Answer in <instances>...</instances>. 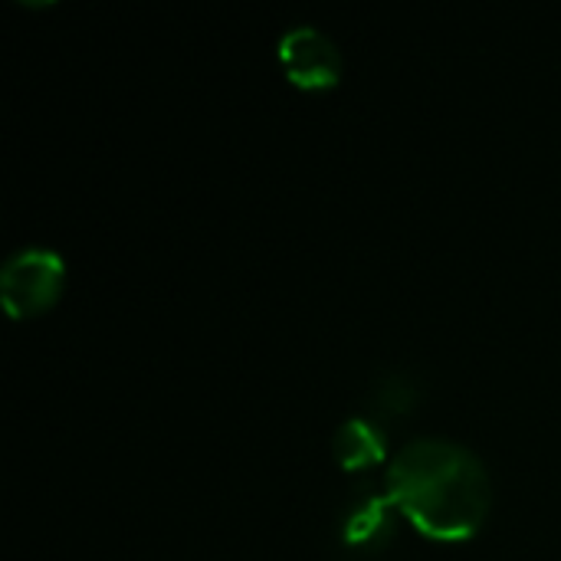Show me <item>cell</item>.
I'll list each match as a JSON object with an SVG mask.
<instances>
[{
    "label": "cell",
    "instance_id": "obj_5",
    "mask_svg": "<svg viewBox=\"0 0 561 561\" xmlns=\"http://www.w3.org/2000/svg\"><path fill=\"white\" fill-rule=\"evenodd\" d=\"M332 450L345 470L371 467L385 457V431L368 417H348L335 427Z\"/></svg>",
    "mask_w": 561,
    "mask_h": 561
},
{
    "label": "cell",
    "instance_id": "obj_4",
    "mask_svg": "<svg viewBox=\"0 0 561 561\" xmlns=\"http://www.w3.org/2000/svg\"><path fill=\"white\" fill-rule=\"evenodd\" d=\"M391 510H394V503H391L388 493H375V490L358 493L342 513V539H345V546L368 549V552L381 549L394 536Z\"/></svg>",
    "mask_w": 561,
    "mask_h": 561
},
{
    "label": "cell",
    "instance_id": "obj_1",
    "mask_svg": "<svg viewBox=\"0 0 561 561\" xmlns=\"http://www.w3.org/2000/svg\"><path fill=\"white\" fill-rule=\"evenodd\" d=\"M385 493L424 536L470 539L490 513L493 480L470 447L447 437H417L388 463Z\"/></svg>",
    "mask_w": 561,
    "mask_h": 561
},
{
    "label": "cell",
    "instance_id": "obj_2",
    "mask_svg": "<svg viewBox=\"0 0 561 561\" xmlns=\"http://www.w3.org/2000/svg\"><path fill=\"white\" fill-rule=\"evenodd\" d=\"M66 283V263L53 247H20L0 270V299L13 319L53 306Z\"/></svg>",
    "mask_w": 561,
    "mask_h": 561
},
{
    "label": "cell",
    "instance_id": "obj_3",
    "mask_svg": "<svg viewBox=\"0 0 561 561\" xmlns=\"http://www.w3.org/2000/svg\"><path fill=\"white\" fill-rule=\"evenodd\" d=\"M279 62L302 89H325L342 76L339 43L312 23H296L279 36Z\"/></svg>",
    "mask_w": 561,
    "mask_h": 561
}]
</instances>
